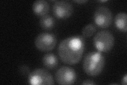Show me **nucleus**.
Wrapping results in <instances>:
<instances>
[{
	"label": "nucleus",
	"instance_id": "nucleus-1",
	"mask_svg": "<svg viewBox=\"0 0 127 85\" xmlns=\"http://www.w3.org/2000/svg\"><path fill=\"white\" fill-rule=\"evenodd\" d=\"M84 49V37L71 36L64 39L59 44L58 53L62 62L69 65H74L80 61Z\"/></svg>",
	"mask_w": 127,
	"mask_h": 85
},
{
	"label": "nucleus",
	"instance_id": "nucleus-4",
	"mask_svg": "<svg viewBox=\"0 0 127 85\" xmlns=\"http://www.w3.org/2000/svg\"><path fill=\"white\" fill-rule=\"evenodd\" d=\"M57 44L55 35L50 33H41L35 38L34 44L38 50L46 52L53 50Z\"/></svg>",
	"mask_w": 127,
	"mask_h": 85
},
{
	"label": "nucleus",
	"instance_id": "nucleus-18",
	"mask_svg": "<svg viewBox=\"0 0 127 85\" xmlns=\"http://www.w3.org/2000/svg\"><path fill=\"white\" fill-rule=\"evenodd\" d=\"M100 2H107V1H106V0H105V1H101Z\"/></svg>",
	"mask_w": 127,
	"mask_h": 85
},
{
	"label": "nucleus",
	"instance_id": "nucleus-15",
	"mask_svg": "<svg viewBox=\"0 0 127 85\" xmlns=\"http://www.w3.org/2000/svg\"><path fill=\"white\" fill-rule=\"evenodd\" d=\"M83 85H96V83H95L94 81L91 79H87L84 81H83V82L82 84Z\"/></svg>",
	"mask_w": 127,
	"mask_h": 85
},
{
	"label": "nucleus",
	"instance_id": "nucleus-8",
	"mask_svg": "<svg viewBox=\"0 0 127 85\" xmlns=\"http://www.w3.org/2000/svg\"><path fill=\"white\" fill-rule=\"evenodd\" d=\"M53 14L59 19H66L69 18L73 12V6L67 1H56L53 6Z\"/></svg>",
	"mask_w": 127,
	"mask_h": 85
},
{
	"label": "nucleus",
	"instance_id": "nucleus-2",
	"mask_svg": "<svg viewBox=\"0 0 127 85\" xmlns=\"http://www.w3.org/2000/svg\"><path fill=\"white\" fill-rule=\"evenodd\" d=\"M105 64V58L100 52H91L86 54L83 67L85 74L90 76L100 74Z\"/></svg>",
	"mask_w": 127,
	"mask_h": 85
},
{
	"label": "nucleus",
	"instance_id": "nucleus-13",
	"mask_svg": "<svg viewBox=\"0 0 127 85\" xmlns=\"http://www.w3.org/2000/svg\"><path fill=\"white\" fill-rule=\"evenodd\" d=\"M96 31V27L92 23H90L84 26L82 30L83 37L85 38L90 37L93 36Z\"/></svg>",
	"mask_w": 127,
	"mask_h": 85
},
{
	"label": "nucleus",
	"instance_id": "nucleus-9",
	"mask_svg": "<svg viewBox=\"0 0 127 85\" xmlns=\"http://www.w3.org/2000/svg\"><path fill=\"white\" fill-rule=\"evenodd\" d=\"M49 4L45 0H37L33 2L32 11L34 14L39 17H43L48 13Z\"/></svg>",
	"mask_w": 127,
	"mask_h": 85
},
{
	"label": "nucleus",
	"instance_id": "nucleus-6",
	"mask_svg": "<svg viewBox=\"0 0 127 85\" xmlns=\"http://www.w3.org/2000/svg\"><path fill=\"white\" fill-rule=\"evenodd\" d=\"M94 21L96 25L101 28L109 27L112 21V14L108 7H98L94 14Z\"/></svg>",
	"mask_w": 127,
	"mask_h": 85
},
{
	"label": "nucleus",
	"instance_id": "nucleus-7",
	"mask_svg": "<svg viewBox=\"0 0 127 85\" xmlns=\"http://www.w3.org/2000/svg\"><path fill=\"white\" fill-rule=\"evenodd\" d=\"M77 76L75 71L69 67L63 66L56 71L55 74L56 81L59 85H70L74 84Z\"/></svg>",
	"mask_w": 127,
	"mask_h": 85
},
{
	"label": "nucleus",
	"instance_id": "nucleus-3",
	"mask_svg": "<svg viewBox=\"0 0 127 85\" xmlns=\"http://www.w3.org/2000/svg\"><path fill=\"white\" fill-rule=\"evenodd\" d=\"M94 45L100 52L106 53L110 51L114 44V37L112 34L108 30L98 32L93 38Z\"/></svg>",
	"mask_w": 127,
	"mask_h": 85
},
{
	"label": "nucleus",
	"instance_id": "nucleus-5",
	"mask_svg": "<svg viewBox=\"0 0 127 85\" xmlns=\"http://www.w3.org/2000/svg\"><path fill=\"white\" fill-rule=\"evenodd\" d=\"M28 82L31 85L54 84L52 75L43 69H37L30 72L28 77Z\"/></svg>",
	"mask_w": 127,
	"mask_h": 85
},
{
	"label": "nucleus",
	"instance_id": "nucleus-10",
	"mask_svg": "<svg viewBox=\"0 0 127 85\" xmlns=\"http://www.w3.org/2000/svg\"><path fill=\"white\" fill-rule=\"evenodd\" d=\"M42 63L47 69L49 70L54 69L58 65V60L56 56L53 53H47L42 58Z\"/></svg>",
	"mask_w": 127,
	"mask_h": 85
},
{
	"label": "nucleus",
	"instance_id": "nucleus-14",
	"mask_svg": "<svg viewBox=\"0 0 127 85\" xmlns=\"http://www.w3.org/2000/svg\"><path fill=\"white\" fill-rule=\"evenodd\" d=\"M19 71L23 75H27L30 74V69L29 67L25 65H22L20 67Z\"/></svg>",
	"mask_w": 127,
	"mask_h": 85
},
{
	"label": "nucleus",
	"instance_id": "nucleus-16",
	"mask_svg": "<svg viewBox=\"0 0 127 85\" xmlns=\"http://www.w3.org/2000/svg\"><path fill=\"white\" fill-rule=\"evenodd\" d=\"M127 83V75L126 74L122 79L121 80V84L124 85H126Z\"/></svg>",
	"mask_w": 127,
	"mask_h": 85
},
{
	"label": "nucleus",
	"instance_id": "nucleus-12",
	"mask_svg": "<svg viewBox=\"0 0 127 85\" xmlns=\"http://www.w3.org/2000/svg\"><path fill=\"white\" fill-rule=\"evenodd\" d=\"M39 24L42 29L45 30H50L55 25V20L53 17L50 15H46L41 17L40 19Z\"/></svg>",
	"mask_w": 127,
	"mask_h": 85
},
{
	"label": "nucleus",
	"instance_id": "nucleus-11",
	"mask_svg": "<svg viewBox=\"0 0 127 85\" xmlns=\"http://www.w3.org/2000/svg\"><path fill=\"white\" fill-rule=\"evenodd\" d=\"M127 15L125 12L118 13L115 17L114 22L117 29L123 32H127Z\"/></svg>",
	"mask_w": 127,
	"mask_h": 85
},
{
	"label": "nucleus",
	"instance_id": "nucleus-17",
	"mask_svg": "<svg viewBox=\"0 0 127 85\" xmlns=\"http://www.w3.org/2000/svg\"><path fill=\"white\" fill-rule=\"evenodd\" d=\"M75 2H76L78 4H84L87 2V0H78V1H74Z\"/></svg>",
	"mask_w": 127,
	"mask_h": 85
}]
</instances>
